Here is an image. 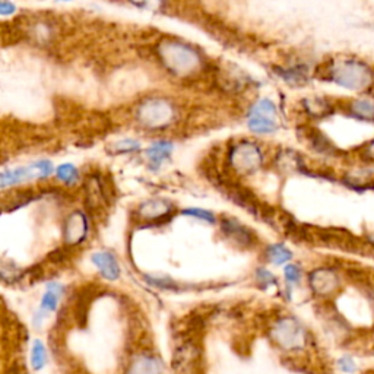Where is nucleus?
Instances as JSON below:
<instances>
[{
  "instance_id": "nucleus-9",
  "label": "nucleus",
  "mask_w": 374,
  "mask_h": 374,
  "mask_svg": "<svg viewBox=\"0 0 374 374\" xmlns=\"http://www.w3.org/2000/svg\"><path fill=\"white\" fill-rule=\"evenodd\" d=\"M93 264L100 270L101 277L108 281H116L120 277V265L117 257L110 252H97L93 255Z\"/></svg>"
},
{
  "instance_id": "nucleus-24",
  "label": "nucleus",
  "mask_w": 374,
  "mask_h": 374,
  "mask_svg": "<svg viewBox=\"0 0 374 374\" xmlns=\"http://www.w3.org/2000/svg\"><path fill=\"white\" fill-rule=\"evenodd\" d=\"M284 274H285V279H287L288 284H292V285L297 284V282L301 279V270L297 265H288L285 268Z\"/></svg>"
},
{
  "instance_id": "nucleus-2",
  "label": "nucleus",
  "mask_w": 374,
  "mask_h": 374,
  "mask_svg": "<svg viewBox=\"0 0 374 374\" xmlns=\"http://www.w3.org/2000/svg\"><path fill=\"white\" fill-rule=\"evenodd\" d=\"M160 58L167 69L178 76L194 73L200 66L199 53L186 44L167 41L160 47Z\"/></svg>"
},
{
  "instance_id": "nucleus-4",
  "label": "nucleus",
  "mask_w": 374,
  "mask_h": 374,
  "mask_svg": "<svg viewBox=\"0 0 374 374\" xmlns=\"http://www.w3.org/2000/svg\"><path fill=\"white\" fill-rule=\"evenodd\" d=\"M272 336L279 347L290 351L303 349L307 344V334L300 322L294 319H282L277 322L274 331H272Z\"/></svg>"
},
{
  "instance_id": "nucleus-3",
  "label": "nucleus",
  "mask_w": 374,
  "mask_h": 374,
  "mask_svg": "<svg viewBox=\"0 0 374 374\" xmlns=\"http://www.w3.org/2000/svg\"><path fill=\"white\" fill-rule=\"evenodd\" d=\"M174 119V107L165 100L151 98L139 107L138 120L142 126L150 129H161L168 126Z\"/></svg>"
},
{
  "instance_id": "nucleus-20",
  "label": "nucleus",
  "mask_w": 374,
  "mask_h": 374,
  "mask_svg": "<svg viewBox=\"0 0 374 374\" xmlns=\"http://www.w3.org/2000/svg\"><path fill=\"white\" fill-rule=\"evenodd\" d=\"M305 108L314 117H323L332 113V107L329 103H326L325 100L320 98H313L305 101Z\"/></svg>"
},
{
  "instance_id": "nucleus-18",
  "label": "nucleus",
  "mask_w": 374,
  "mask_h": 374,
  "mask_svg": "<svg viewBox=\"0 0 374 374\" xmlns=\"http://www.w3.org/2000/svg\"><path fill=\"white\" fill-rule=\"evenodd\" d=\"M268 257L272 264L284 265L292 259V253L284 244H274L268 248Z\"/></svg>"
},
{
  "instance_id": "nucleus-5",
  "label": "nucleus",
  "mask_w": 374,
  "mask_h": 374,
  "mask_svg": "<svg viewBox=\"0 0 374 374\" xmlns=\"http://www.w3.org/2000/svg\"><path fill=\"white\" fill-rule=\"evenodd\" d=\"M230 160L239 173H253L262 165L264 155L259 146L252 142H242L233 150Z\"/></svg>"
},
{
  "instance_id": "nucleus-27",
  "label": "nucleus",
  "mask_w": 374,
  "mask_h": 374,
  "mask_svg": "<svg viewBox=\"0 0 374 374\" xmlns=\"http://www.w3.org/2000/svg\"><path fill=\"white\" fill-rule=\"evenodd\" d=\"M364 158L369 161H374V139L370 143H367L364 150Z\"/></svg>"
},
{
  "instance_id": "nucleus-25",
  "label": "nucleus",
  "mask_w": 374,
  "mask_h": 374,
  "mask_svg": "<svg viewBox=\"0 0 374 374\" xmlns=\"http://www.w3.org/2000/svg\"><path fill=\"white\" fill-rule=\"evenodd\" d=\"M136 150H139V143L132 141V139H126V141H121L120 143H117V151H120V152H132Z\"/></svg>"
},
{
  "instance_id": "nucleus-7",
  "label": "nucleus",
  "mask_w": 374,
  "mask_h": 374,
  "mask_svg": "<svg viewBox=\"0 0 374 374\" xmlns=\"http://www.w3.org/2000/svg\"><path fill=\"white\" fill-rule=\"evenodd\" d=\"M310 287L314 294L320 297H327L339 287V275L332 268H319L313 270L309 277Z\"/></svg>"
},
{
  "instance_id": "nucleus-8",
  "label": "nucleus",
  "mask_w": 374,
  "mask_h": 374,
  "mask_svg": "<svg viewBox=\"0 0 374 374\" xmlns=\"http://www.w3.org/2000/svg\"><path fill=\"white\" fill-rule=\"evenodd\" d=\"M89 225L88 220L85 217V213L81 211H76L72 215H69V218L66 220L63 234H65V240L67 244H78L84 242V239L88 234Z\"/></svg>"
},
{
  "instance_id": "nucleus-26",
  "label": "nucleus",
  "mask_w": 374,
  "mask_h": 374,
  "mask_svg": "<svg viewBox=\"0 0 374 374\" xmlns=\"http://www.w3.org/2000/svg\"><path fill=\"white\" fill-rule=\"evenodd\" d=\"M338 366H339V369H341L345 373L355 371V362L351 357H342L341 360L338 361Z\"/></svg>"
},
{
  "instance_id": "nucleus-12",
  "label": "nucleus",
  "mask_w": 374,
  "mask_h": 374,
  "mask_svg": "<svg viewBox=\"0 0 374 374\" xmlns=\"http://www.w3.org/2000/svg\"><path fill=\"white\" fill-rule=\"evenodd\" d=\"M170 211H172V205H167V202L161 200V199H154V200L145 202L143 205L139 208V212L142 213V217L146 220L161 218Z\"/></svg>"
},
{
  "instance_id": "nucleus-23",
  "label": "nucleus",
  "mask_w": 374,
  "mask_h": 374,
  "mask_svg": "<svg viewBox=\"0 0 374 374\" xmlns=\"http://www.w3.org/2000/svg\"><path fill=\"white\" fill-rule=\"evenodd\" d=\"M128 2H130L136 8L146 10H158L164 5V0H128Z\"/></svg>"
},
{
  "instance_id": "nucleus-22",
  "label": "nucleus",
  "mask_w": 374,
  "mask_h": 374,
  "mask_svg": "<svg viewBox=\"0 0 374 374\" xmlns=\"http://www.w3.org/2000/svg\"><path fill=\"white\" fill-rule=\"evenodd\" d=\"M183 213L189 215V217H191V218L202 220V221H207V222H211V224L215 222V215L212 212H209V211H205V209L189 208V209H185Z\"/></svg>"
},
{
  "instance_id": "nucleus-19",
  "label": "nucleus",
  "mask_w": 374,
  "mask_h": 374,
  "mask_svg": "<svg viewBox=\"0 0 374 374\" xmlns=\"http://www.w3.org/2000/svg\"><path fill=\"white\" fill-rule=\"evenodd\" d=\"M277 116V110L272 101L269 100H260L257 104H255L248 113V117H269V119H275Z\"/></svg>"
},
{
  "instance_id": "nucleus-16",
  "label": "nucleus",
  "mask_w": 374,
  "mask_h": 374,
  "mask_svg": "<svg viewBox=\"0 0 374 374\" xmlns=\"http://www.w3.org/2000/svg\"><path fill=\"white\" fill-rule=\"evenodd\" d=\"M45 364H47V351H45L43 341L37 339V341H34L31 349V366L34 370L40 371Z\"/></svg>"
},
{
  "instance_id": "nucleus-14",
  "label": "nucleus",
  "mask_w": 374,
  "mask_h": 374,
  "mask_svg": "<svg viewBox=\"0 0 374 374\" xmlns=\"http://www.w3.org/2000/svg\"><path fill=\"white\" fill-rule=\"evenodd\" d=\"M351 115L361 120H374V100L360 98L349 104Z\"/></svg>"
},
{
  "instance_id": "nucleus-1",
  "label": "nucleus",
  "mask_w": 374,
  "mask_h": 374,
  "mask_svg": "<svg viewBox=\"0 0 374 374\" xmlns=\"http://www.w3.org/2000/svg\"><path fill=\"white\" fill-rule=\"evenodd\" d=\"M327 73L332 82L353 91H366L374 82L371 67L358 59H338L331 65Z\"/></svg>"
},
{
  "instance_id": "nucleus-21",
  "label": "nucleus",
  "mask_w": 374,
  "mask_h": 374,
  "mask_svg": "<svg viewBox=\"0 0 374 374\" xmlns=\"http://www.w3.org/2000/svg\"><path fill=\"white\" fill-rule=\"evenodd\" d=\"M56 174H58V178L66 185H73L79 178L78 170L72 164H62L58 170H56Z\"/></svg>"
},
{
  "instance_id": "nucleus-10",
  "label": "nucleus",
  "mask_w": 374,
  "mask_h": 374,
  "mask_svg": "<svg viewBox=\"0 0 374 374\" xmlns=\"http://www.w3.org/2000/svg\"><path fill=\"white\" fill-rule=\"evenodd\" d=\"M128 374H161V366L154 355H136L129 364Z\"/></svg>"
},
{
  "instance_id": "nucleus-11",
  "label": "nucleus",
  "mask_w": 374,
  "mask_h": 374,
  "mask_svg": "<svg viewBox=\"0 0 374 374\" xmlns=\"http://www.w3.org/2000/svg\"><path fill=\"white\" fill-rule=\"evenodd\" d=\"M62 294H63V287L58 284V282H51V284L47 285V290H45L41 300L40 317H43L47 312H54L56 309H58Z\"/></svg>"
},
{
  "instance_id": "nucleus-17",
  "label": "nucleus",
  "mask_w": 374,
  "mask_h": 374,
  "mask_svg": "<svg viewBox=\"0 0 374 374\" xmlns=\"http://www.w3.org/2000/svg\"><path fill=\"white\" fill-rule=\"evenodd\" d=\"M248 128L253 130L255 133L260 135H266L272 133L277 130V121L275 119H269V117H248Z\"/></svg>"
},
{
  "instance_id": "nucleus-13",
  "label": "nucleus",
  "mask_w": 374,
  "mask_h": 374,
  "mask_svg": "<svg viewBox=\"0 0 374 374\" xmlns=\"http://www.w3.org/2000/svg\"><path fill=\"white\" fill-rule=\"evenodd\" d=\"M172 151H173V145L170 142L161 141L150 146L148 151H146V158H148L150 163L154 167H160L167 158L172 155Z\"/></svg>"
},
{
  "instance_id": "nucleus-6",
  "label": "nucleus",
  "mask_w": 374,
  "mask_h": 374,
  "mask_svg": "<svg viewBox=\"0 0 374 374\" xmlns=\"http://www.w3.org/2000/svg\"><path fill=\"white\" fill-rule=\"evenodd\" d=\"M53 173V165L50 161H38L28 167H21L10 170V172H3L2 174V187L15 186L24 181L36 180V178H45Z\"/></svg>"
},
{
  "instance_id": "nucleus-15",
  "label": "nucleus",
  "mask_w": 374,
  "mask_h": 374,
  "mask_svg": "<svg viewBox=\"0 0 374 374\" xmlns=\"http://www.w3.org/2000/svg\"><path fill=\"white\" fill-rule=\"evenodd\" d=\"M222 230L225 231L226 235L233 237L237 242L248 243V240H250V233H248L244 226L239 225V222H235L233 220H225L222 224Z\"/></svg>"
}]
</instances>
